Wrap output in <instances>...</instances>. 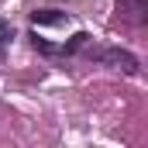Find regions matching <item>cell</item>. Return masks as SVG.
Listing matches in <instances>:
<instances>
[{
    "instance_id": "1",
    "label": "cell",
    "mask_w": 148,
    "mask_h": 148,
    "mask_svg": "<svg viewBox=\"0 0 148 148\" xmlns=\"http://www.w3.org/2000/svg\"><path fill=\"white\" fill-rule=\"evenodd\" d=\"M31 21H35V24H59V21H62V14H55V10H35V14H31Z\"/></svg>"
},
{
    "instance_id": "2",
    "label": "cell",
    "mask_w": 148,
    "mask_h": 148,
    "mask_svg": "<svg viewBox=\"0 0 148 148\" xmlns=\"http://www.w3.org/2000/svg\"><path fill=\"white\" fill-rule=\"evenodd\" d=\"M7 38H10V28H7V24H3V21H0V45H3V41H7Z\"/></svg>"
}]
</instances>
